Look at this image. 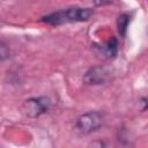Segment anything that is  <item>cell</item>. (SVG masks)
<instances>
[{"mask_svg":"<svg viewBox=\"0 0 148 148\" xmlns=\"http://www.w3.org/2000/svg\"><path fill=\"white\" fill-rule=\"evenodd\" d=\"M51 106V101L47 97H31L24 101L22 104V112L29 118H37L47 112Z\"/></svg>","mask_w":148,"mask_h":148,"instance_id":"obj_3","label":"cell"},{"mask_svg":"<svg viewBox=\"0 0 148 148\" xmlns=\"http://www.w3.org/2000/svg\"><path fill=\"white\" fill-rule=\"evenodd\" d=\"M9 54H10L9 47L5 44V42H1L0 43V58H1V60L3 61L7 58H9Z\"/></svg>","mask_w":148,"mask_h":148,"instance_id":"obj_7","label":"cell"},{"mask_svg":"<svg viewBox=\"0 0 148 148\" xmlns=\"http://www.w3.org/2000/svg\"><path fill=\"white\" fill-rule=\"evenodd\" d=\"M139 103H140V105H141V110H142V111H146V110L148 109V96L142 97V98L139 101Z\"/></svg>","mask_w":148,"mask_h":148,"instance_id":"obj_9","label":"cell"},{"mask_svg":"<svg viewBox=\"0 0 148 148\" xmlns=\"http://www.w3.org/2000/svg\"><path fill=\"white\" fill-rule=\"evenodd\" d=\"M94 47L99 56L104 58H114L118 53V40L117 38L112 37L104 43L95 44Z\"/></svg>","mask_w":148,"mask_h":148,"instance_id":"obj_5","label":"cell"},{"mask_svg":"<svg viewBox=\"0 0 148 148\" xmlns=\"http://www.w3.org/2000/svg\"><path fill=\"white\" fill-rule=\"evenodd\" d=\"M104 123V116L99 111H89L80 117L75 121V127L83 134H90L102 127Z\"/></svg>","mask_w":148,"mask_h":148,"instance_id":"obj_2","label":"cell"},{"mask_svg":"<svg viewBox=\"0 0 148 148\" xmlns=\"http://www.w3.org/2000/svg\"><path fill=\"white\" fill-rule=\"evenodd\" d=\"M92 15H94V10L91 8L69 7L44 15L40 17V21L46 24L56 27L67 23H77V22L88 21Z\"/></svg>","mask_w":148,"mask_h":148,"instance_id":"obj_1","label":"cell"},{"mask_svg":"<svg viewBox=\"0 0 148 148\" xmlns=\"http://www.w3.org/2000/svg\"><path fill=\"white\" fill-rule=\"evenodd\" d=\"M147 35H148V27H147Z\"/></svg>","mask_w":148,"mask_h":148,"instance_id":"obj_10","label":"cell"},{"mask_svg":"<svg viewBox=\"0 0 148 148\" xmlns=\"http://www.w3.org/2000/svg\"><path fill=\"white\" fill-rule=\"evenodd\" d=\"M111 79V71L109 67L97 65L90 67L83 75V82L89 86H99L106 83Z\"/></svg>","mask_w":148,"mask_h":148,"instance_id":"obj_4","label":"cell"},{"mask_svg":"<svg viewBox=\"0 0 148 148\" xmlns=\"http://www.w3.org/2000/svg\"><path fill=\"white\" fill-rule=\"evenodd\" d=\"M87 2H90L94 6H106V5H112L117 0H86Z\"/></svg>","mask_w":148,"mask_h":148,"instance_id":"obj_8","label":"cell"},{"mask_svg":"<svg viewBox=\"0 0 148 148\" xmlns=\"http://www.w3.org/2000/svg\"><path fill=\"white\" fill-rule=\"evenodd\" d=\"M130 22H131V14L123 13V14L119 15V17L117 20V25H118V31H119L120 36L125 37Z\"/></svg>","mask_w":148,"mask_h":148,"instance_id":"obj_6","label":"cell"}]
</instances>
